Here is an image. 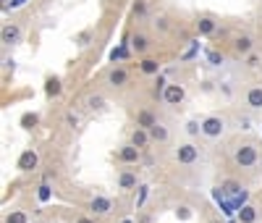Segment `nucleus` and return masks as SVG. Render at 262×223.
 Instances as JSON below:
<instances>
[{
	"label": "nucleus",
	"mask_w": 262,
	"mask_h": 223,
	"mask_svg": "<svg viewBox=\"0 0 262 223\" xmlns=\"http://www.w3.org/2000/svg\"><path fill=\"white\" fill-rule=\"evenodd\" d=\"M194 29H196L200 37H210V34L217 32V21L212 16H200V18H196V24H194Z\"/></svg>",
	"instance_id": "11"
},
{
	"label": "nucleus",
	"mask_w": 262,
	"mask_h": 223,
	"mask_svg": "<svg viewBox=\"0 0 262 223\" xmlns=\"http://www.w3.org/2000/svg\"><path fill=\"white\" fill-rule=\"evenodd\" d=\"M215 223H217V220H215Z\"/></svg>",
	"instance_id": "43"
},
{
	"label": "nucleus",
	"mask_w": 262,
	"mask_h": 223,
	"mask_svg": "<svg viewBox=\"0 0 262 223\" xmlns=\"http://www.w3.org/2000/svg\"><path fill=\"white\" fill-rule=\"evenodd\" d=\"M196 48H200V39H191V48L186 50V55H184V60H189V58H194V55H196Z\"/></svg>",
	"instance_id": "36"
},
{
	"label": "nucleus",
	"mask_w": 262,
	"mask_h": 223,
	"mask_svg": "<svg viewBox=\"0 0 262 223\" xmlns=\"http://www.w3.org/2000/svg\"><path fill=\"white\" fill-rule=\"evenodd\" d=\"M176 218H179V220H189V218H191V208L179 205V208H176Z\"/></svg>",
	"instance_id": "33"
},
{
	"label": "nucleus",
	"mask_w": 262,
	"mask_h": 223,
	"mask_svg": "<svg viewBox=\"0 0 262 223\" xmlns=\"http://www.w3.org/2000/svg\"><path fill=\"white\" fill-rule=\"evenodd\" d=\"M60 92H63L60 76H48V79H45V95H48V100H53V97H60Z\"/></svg>",
	"instance_id": "17"
},
{
	"label": "nucleus",
	"mask_w": 262,
	"mask_h": 223,
	"mask_svg": "<svg viewBox=\"0 0 262 223\" xmlns=\"http://www.w3.org/2000/svg\"><path fill=\"white\" fill-rule=\"evenodd\" d=\"M6 223H29V215L24 210H13L6 215Z\"/></svg>",
	"instance_id": "25"
},
{
	"label": "nucleus",
	"mask_w": 262,
	"mask_h": 223,
	"mask_svg": "<svg viewBox=\"0 0 262 223\" xmlns=\"http://www.w3.org/2000/svg\"><path fill=\"white\" fill-rule=\"evenodd\" d=\"M34 223H42V220H34Z\"/></svg>",
	"instance_id": "42"
},
{
	"label": "nucleus",
	"mask_w": 262,
	"mask_h": 223,
	"mask_svg": "<svg viewBox=\"0 0 262 223\" xmlns=\"http://www.w3.org/2000/svg\"><path fill=\"white\" fill-rule=\"evenodd\" d=\"M247 105L252 110H262V87H249L247 89Z\"/></svg>",
	"instance_id": "19"
},
{
	"label": "nucleus",
	"mask_w": 262,
	"mask_h": 223,
	"mask_svg": "<svg viewBox=\"0 0 262 223\" xmlns=\"http://www.w3.org/2000/svg\"><path fill=\"white\" fill-rule=\"evenodd\" d=\"M152 142V137H149V131L147 129H134V131H131V145H137L139 150H147V145Z\"/></svg>",
	"instance_id": "16"
},
{
	"label": "nucleus",
	"mask_w": 262,
	"mask_h": 223,
	"mask_svg": "<svg viewBox=\"0 0 262 223\" xmlns=\"http://www.w3.org/2000/svg\"><path fill=\"white\" fill-rule=\"evenodd\" d=\"M116 155H118V160H121V163H126V166H137V163L142 160V150H139L137 145H131V142L121 145Z\"/></svg>",
	"instance_id": "4"
},
{
	"label": "nucleus",
	"mask_w": 262,
	"mask_h": 223,
	"mask_svg": "<svg viewBox=\"0 0 262 223\" xmlns=\"http://www.w3.org/2000/svg\"><path fill=\"white\" fill-rule=\"evenodd\" d=\"M76 223H97V220H95V218H79Z\"/></svg>",
	"instance_id": "41"
},
{
	"label": "nucleus",
	"mask_w": 262,
	"mask_h": 223,
	"mask_svg": "<svg viewBox=\"0 0 262 223\" xmlns=\"http://www.w3.org/2000/svg\"><path fill=\"white\" fill-rule=\"evenodd\" d=\"M3 42H6V45L21 42V29H18L16 24H6V27H3Z\"/></svg>",
	"instance_id": "21"
},
{
	"label": "nucleus",
	"mask_w": 262,
	"mask_h": 223,
	"mask_svg": "<svg viewBox=\"0 0 262 223\" xmlns=\"http://www.w3.org/2000/svg\"><path fill=\"white\" fill-rule=\"evenodd\" d=\"M165 87H168V79H165L163 74H158V76H155V87H152V97H160V100H163Z\"/></svg>",
	"instance_id": "24"
},
{
	"label": "nucleus",
	"mask_w": 262,
	"mask_h": 223,
	"mask_svg": "<svg viewBox=\"0 0 262 223\" xmlns=\"http://www.w3.org/2000/svg\"><path fill=\"white\" fill-rule=\"evenodd\" d=\"M207 60H210V66H221L226 58H223V53H217V50H207Z\"/></svg>",
	"instance_id": "31"
},
{
	"label": "nucleus",
	"mask_w": 262,
	"mask_h": 223,
	"mask_svg": "<svg viewBox=\"0 0 262 223\" xmlns=\"http://www.w3.org/2000/svg\"><path fill=\"white\" fill-rule=\"evenodd\" d=\"M212 197H215V202L221 205V210H223L228 218H231L233 213H238V208L231 202V199H226V189H221V187H217V189H212Z\"/></svg>",
	"instance_id": "13"
},
{
	"label": "nucleus",
	"mask_w": 262,
	"mask_h": 223,
	"mask_svg": "<svg viewBox=\"0 0 262 223\" xmlns=\"http://www.w3.org/2000/svg\"><path fill=\"white\" fill-rule=\"evenodd\" d=\"M126 55H128L126 45H123V48H116V50H111V60H123Z\"/></svg>",
	"instance_id": "34"
},
{
	"label": "nucleus",
	"mask_w": 262,
	"mask_h": 223,
	"mask_svg": "<svg viewBox=\"0 0 262 223\" xmlns=\"http://www.w3.org/2000/svg\"><path fill=\"white\" fill-rule=\"evenodd\" d=\"M184 97H186V89H184V84H168L165 87V92H163V100H165V105H181L184 103Z\"/></svg>",
	"instance_id": "7"
},
{
	"label": "nucleus",
	"mask_w": 262,
	"mask_h": 223,
	"mask_svg": "<svg viewBox=\"0 0 262 223\" xmlns=\"http://www.w3.org/2000/svg\"><path fill=\"white\" fill-rule=\"evenodd\" d=\"M90 210H92L95 215H107V213L113 210V199L105 197V194H95L92 202H90Z\"/></svg>",
	"instance_id": "10"
},
{
	"label": "nucleus",
	"mask_w": 262,
	"mask_h": 223,
	"mask_svg": "<svg viewBox=\"0 0 262 223\" xmlns=\"http://www.w3.org/2000/svg\"><path fill=\"white\" fill-rule=\"evenodd\" d=\"M39 124V113H24V116H21V126H24V129H34Z\"/></svg>",
	"instance_id": "27"
},
{
	"label": "nucleus",
	"mask_w": 262,
	"mask_h": 223,
	"mask_svg": "<svg viewBox=\"0 0 262 223\" xmlns=\"http://www.w3.org/2000/svg\"><path fill=\"white\" fill-rule=\"evenodd\" d=\"M149 137H152V142H168V137H170V131H168V126L165 124H155L149 129Z\"/></svg>",
	"instance_id": "22"
},
{
	"label": "nucleus",
	"mask_w": 262,
	"mask_h": 223,
	"mask_svg": "<svg viewBox=\"0 0 262 223\" xmlns=\"http://www.w3.org/2000/svg\"><path fill=\"white\" fill-rule=\"evenodd\" d=\"M105 79H107V84H111L113 89H123V87L128 84L131 76H128V71L123 69V66H113V69L105 74Z\"/></svg>",
	"instance_id": "5"
},
{
	"label": "nucleus",
	"mask_w": 262,
	"mask_h": 223,
	"mask_svg": "<svg viewBox=\"0 0 262 223\" xmlns=\"http://www.w3.org/2000/svg\"><path fill=\"white\" fill-rule=\"evenodd\" d=\"M238 126H242V129H249V118H247V116L238 118Z\"/></svg>",
	"instance_id": "40"
},
{
	"label": "nucleus",
	"mask_w": 262,
	"mask_h": 223,
	"mask_svg": "<svg viewBox=\"0 0 262 223\" xmlns=\"http://www.w3.org/2000/svg\"><path fill=\"white\" fill-rule=\"evenodd\" d=\"M39 166V155L34 152V150H24L18 155V160H16V168L21 171V173H29V171H34Z\"/></svg>",
	"instance_id": "8"
},
{
	"label": "nucleus",
	"mask_w": 262,
	"mask_h": 223,
	"mask_svg": "<svg viewBox=\"0 0 262 223\" xmlns=\"http://www.w3.org/2000/svg\"><path fill=\"white\" fill-rule=\"evenodd\" d=\"M249 53H254V39H252L249 34L233 37V55H236V58H247Z\"/></svg>",
	"instance_id": "6"
},
{
	"label": "nucleus",
	"mask_w": 262,
	"mask_h": 223,
	"mask_svg": "<svg viewBox=\"0 0 262 223\" xmlns=\"http://www.w3.org/2000/svg\"><path fill=\"white\" fill-rule=\"evenodd\" d=\"M86 108H90V110L105 108V97H102V95H90V97H86Z\"/></svg>",
	"instance_id": "26"
},
{
	"label": "nucleus",
	"mask_w": 262,
	"mask_h": 223,
	"mask_svg": "<svg viewBox=\"0 0 262 223\" xmlns=\"http://www.w3.org/2000/svg\"><path fill=\"white\" fill-rule=\"evenodd\" d=\"M139 71H142L144 76H158V74H160V60L144 55V58L139 60Z\"/></svg>",
	"instance_id": "15"
},
{
	"label": "nucleus",
	"mask_w": 262,
	"mask_h": 223,
	"mask_svg": "<svg viewBox=\"0 0 262 223\" xmlns=\"http://www.w3.org/2000/svg\"><path fill=\"white\" fill-rule=\"evenodd\" d=\"M92 39H95V29L92 27H86V29H81L76 37H74V42H76V48H86V45H92Z\"/></svg>",
	"instance_id": "23"
},
{
	"label": "nucleus",
	"mask_w": 262,
	"mask_h": 223,
	"mask_svg": "<svg viewBox=\"0 0 262 223\" xmlns=\"http://www.w3.org/2000/svg\"><path fill=\"white\" fill-rule=\"evenodd\" d=\"M21 6H27V0H11L6 8H21Z\"/></svg>",
	"instance_id": "39"
},
{
	"label": "nucleus",
	"mask_w": 262,
	"mask_h": 223,
	"mask_svg": "<svg viewBox=\"0 0 262 223\" xmlns=\"http://www.w3.org/2000/svg\"><path fill=\"white\" fill-rule=\"evenodd\" d=\"M238 223H257V208L254 205H242L236 213Z\"/></svg>",
	"instance_id": "20"
},
{
	"label": "nucleus",
	"mask_w": 262,
	"mask_h": 223,
	"mask_svg": "<svg viewBox=\"0 0 262 223\" xmlns=\"http://www.w3.org/2000/svg\"><path fill=\"white\" fill-rule=\"evenodd\" d=\"M128 48L134 50L137 55H147L149 48H152V42H149V37L144 32H134V34L128 37Z\"/></svg>",
	"instance_id": "9"
},
{
	"label": "nucleus",
	"mask_w": 262,
	"mask_h": 223,
	"mask_svg": "<svg viewBox=\"0 0 262 223\" xmlns=\"http://www.w3.org/2000/svg\"><path fill=\"white\" fill-rule=\"evenodd\" d=\"M134 13H137L139 18L147 13V3H144V0H137V3H134Z\"/></svg>",
	"instance_id": "35"
},
{
	"label": "nucleus",
	"mask_w": 262,
	"mask_h": 223,
	"mask_svg": "<svg viewBox=\"0 0 262 223\" xmlns=\"http://www.w3.org/2000/svg\"><path fill=\"white\" fill-rule=\"evenodd\" d=\"M247 66H249V69H257V66H259V55L249 53V55H247Z\"/></svg>",
	"instance_id": "37"
},
{
	"label": "nucleus",
	"mask_w": 262,
	"mask_h": 223,
	"mask_svg": "<svg viewBox=\"0 0 262 223\" xmlns=\"http://www.w3.org/2000/svg\"><path fill=\"white\" fill-rule=\"evenodd\" d=\"M37 197H39V202H50V197H53V189H50V184H39V192H37Z\"/></svg>",
	"instance_id": "29"
},
{
	"label": "nucleus",
	"mask_w": 262,
	"mask_h": 223,
	"mask_svg": "<svg viewBox=\"0 0 262 223\" xmlns=\"http://www.w3.org/2000/svg\"><path fill=\"white\" fill-rule=\"evenodd\" d=\"M152 24H155V29H158V32H168V29H170L168 16H155V21H152Z\"/></svg>",
	"instance_id": "30"
},
{
	"label": "nucleus",
	"mask_w": 262,
	"mask_h": 223,
	"mask_svg": "<svg viewBox=\"0 0 262 223\" xmlns=\"http://www.w3.org/2000/svg\"><path fill=\"white\" fill-rule=\"evenodd\" d=\"M137 184H139L137 171H128V168H123V171L118 173V189L128 192V189H137Z\"/></svg>",
	"instance_id": "14"
},
{
	"label": "nucleus",
	"mask_w": 262,
	"mask_h": 223,
	"mask_svg": "<svg viewBox=\"0 0 262 223\" xmlns=\"http://www.w3.org/2000/svg\"><path fill=\"white\" fill-rule=\"evenodd\" d=\"M155 124H158V116L152 113V110L144 108V110H139V113H137V126H139V129H147V131H149Z\"/></svg>",
	"instance_id": "18"
},
{
	"label": "nucleus",
	"mask_w": 262,
	"mask_h": 223,
	"mask_svg": "<svg viewBox=\"0 0 262 223\" xmlns=\"http://www.w3.org/2000/svg\"><path fill=\"white\" fill-rule=\"evenodd\" d=\"M147 197H149V187L147 184H139V197H137V208H142L147 202Z\"/></svg>",
	"instance_id": "32"
},
{
	"label": "nucleus",
	"mask_w": 262,
	"mask_h": 223,
	"mask_svg": "<svg viewBox=\"0 0 262 223\" xmlns=\"http://www.w3.org/2000/svg\"><path fill=\"white\" fill-rule=\"evenodd\" d=\"M223 189H226V194H231V202H233L236 208H242V205H247V197H249V194H247V192H244L242 187H238V184L228 181V184H226Z\"/></svg>",
	"instance_id": "12"
},
{
	"label": "nucleus",
	"mask_w": 262,
	"mask_h": 223,
	"mask_svg": "<svg viewBox=\"0 0 262 223\" xmlns=\"http://www.w3.org/2000/svg\"><path fill=\"white\" fill-rule=\"evenodd\" d=\"M186 134L189 137H196V134H202V121H186Z\"/></svg>",
	"instance_id": "28"
},
{
	"label": "nucleus",
	"mask_w": 262,
	"mask_h": 223,
	"mask_svg": "<svg viewBox=\"0 0 262 223\" xmlns=\"http://www.w3.org/2000/svg\"><path fill=\"white\" fill-rule=\"evenodd\" d=\"M66 124H69V126H76V124H79V116H76V113H66Z\"/></svg>",
	"instance_id": "38"
},
{
	"label": "nucleus",
	"mask_w": 262,
	"mask_h": 223,
	"mask_svg": "<svg viewBox=\"0 0 262 223\" xmlns=\"http://www.w3.org/2000/svg\"><path fill=\"white\" fill-rule=\"evenodd\" d=\"M202 134L207 139H217L226 134V118L223 116H207L202 118Z\"/></svg>",
	"instance_id": "2"
},
{
	"label": "nucleus",
	"mask_w": 262,
	"mask_h": 223,
	"mask_svg": "<svg viewBox=\"0 0 262 223\" xmlns=\"http://www.w3.org/2000/svg\"><path fill=\"white\" fill-rule=\"evenodd\" d=\"M233 163L242 166V168H252L257 166V145L252 139H244V142H236L233 145Z\"/></svg>",
	"instance_id": "1"
},
{
	"label": "nucleus",
	"mask_w": 262,
	"mask_h": 223,
	"mask_svg": "<svg viewBox=\"0 0 262 223\" xmlns=\"http://www.w3.org/2000/svg\"><path fill=\"white\" fill-rule=\"evenodd\" d=\"M176 160H179L181 166H191V163H196V160H200V147L191 145V142L179 145V147H176Z\"/></svg>",
	"instance_id": "3"
}]
</instances>
